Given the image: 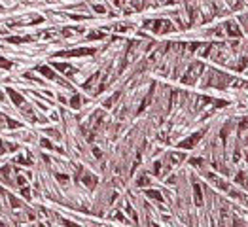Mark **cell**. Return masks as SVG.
<instances>
[{
    "label": "cell",
    "mask_w": 248,
    "mask_h": 227,
    "mask_svg": "<svg viewBox=\"0 0 248 227\" xmlns=\"http://www.w3.org/2000/svg\"><path fill=\"white\" fill-rule=\"evenodd\" d=\"M203 68H205V66H203L201 63H195V64H193V66L189 68V72H188V76H184V81L188 83V81L195 80V78H197V74H201V72H203Z\"/></svg>",
    "instance_id": "cell-1"
},
{
    "label": "cell",
    "mask_w": 248,
    "mask_h": 227,
    "mask_svg": "<svg viewBox=\"0 0 248 227\" xmlns=\"http://www.w3.org/2000/svg\"><path fill=\"white\" fill-rule=\"evenodd\" d=\"M201 136H203V131H201V132H195L193 136H189V138L182 140V142H180L178 146H180L182 150H189V148H193V146H195V142H197V140H199V138H201Z\"/></svg>",
    "instance_id": "cell-2"
},
{
    "label": "cell",
    "mask_w": 248,
    "mask_h": 227,
    "mask_svg": "<svg viewBox=\"0 0 248 227\" xmlns=\"http://www.w3.org/2000/svg\"><path fill=\"white\" fill-rule=\"evenodd\" d=\"M93 49H72V51H66V53H61V55H66V57H76V55H91Z\"/></svg>",
    "instance_id": "cell-3"
},
{
    "label": "cell",
    "mask_w": 248,
    "mask_h": 227,
    "mask_svg": "<svg viewBox=\"0 0 248 227\" xmlns=\"http://www.w3.org/2000/svg\"><path fill=\"white\" fill-rule=\"evenodd\" d=\"M227 32H229L231 36H235V38H239V36H241V32H239V29L235 27V23H227Z\"/></svg>",
    "instance_id": "cell-4"
},
{
    "label": "cell",
    "mask_w": 248,
    "mask_h": 227,
    "mask_svg": "<svg viewBox=\"0 0 248 227\" xmlns=\"http://www.w3.org/2000/svg\"><path fill=\"white\" fill-rule=\"evenodd\" d=\"M8 95L12 97V100H13L15 104H21V102H23V97H21V95H17V93H15V91H12V89H8Z\"/></svg>",
    "instance_id": "cell-5"
},
{
    "label": "cell",
    "mask_w": 248,
    "mask_h": 227,
    "mask_svg": "<svg viewBox=\"0 0 248 227\" xmlns=\"http://www.w3.org/2000/svg\"><path fill=\"white\" fill-rule=\"evenodd\" d=\"M38 70L44 74V76H47V78H55V74H53V70H51V68H47V66H40L38 68Z\"/></svg>",
    "instance_id": "cell-6"
},
{
    "label": "cell",
    "mask_w": 248,
    "mask_h": 227,
    "mask_svg": "<svg viewBox=\"0 0 248 227\" xmlns=\"http://www.w3.org/2000/svg\"><path fill=\"white\" fill-rule=\"evenodd\" d=\"M201 201H203V195H201V188L199 186H195V202L201 206Z\"/></svg>",
    "instance_id": "cell-7"
},
{
    "label": "cell",
    "mask_w": 248,
    "mask_h": 227,
    "mask_svg": "<svg viewBox=\"0 0 248 227\" xmlns=\"http://www.w3.org/2000/svg\"><path fill=\"white\" fill-rule=\"evenodd\" d=\"M53 66L57 68V70H59V72H66V70H68V68H70V66H68L66 63H55Z\"/></svg>",
    "instance_id": "cell-8"
},
{
    "label": "cell",
    "mask_w": 248,
    "mask_h": 227,
    "mask_svg": "<svg viewBox=\"0 0 248 227\" xmlns=\"http://www.w3.org/2000/svg\"><path fill=\"white\" fill-rule=\"evenodd\" d=\"M148 193V197H152V199H157V201H163V197H161V193H157V191H146Z\"/></svg>",
    "instance_id": "cell-9"
},
{
    "label": "cell",
    "mask_w": 248,
    "mask_h": 227,
    "mask_svg": "<svg viewBox=\"0 0 248 227\" xmlns=\"http://www.w3.org/2000/svg\"><path fill=\"white\" fill-rule=\"evenodd\" d=\"M80 104H82V100H80L78 95H76V97H72V106H74V108H80Z\"/></svg>",
    "instance_id": "cell-10"
},
{
    "label": "cell",
    "mask_w": 248,
    "mask_h": 227,
    "mask_svg": "<svg viewBox=\"0 0 248 227\" xmlns=\"http://www.w3.org/2000/svg\"><path fill=\"white\" fill-rule=\"evenodd\" d=\"M150 184V180H148L146 176H142V178H138V186H148Z\"/></svg>",
    "instance_id": "cell-11"
},
{
    "label": "cell",
    "mask_w": 248,
    "mask_h": 227,
    "mask_svg": "<svg viewBox=\"0 0 248 227\" xmlns=\"http://www.w3.org/2000/svg\"><path fill=\"white\" fill-rule=\"evenodd\" d=\"M83 182H85L87 186H93V184H97V180H93L91 176H85V178H83Z\"/></svg>",
    "instance_id": "cell-12"
},
{
    "label": "cell",
    "mask_w": 248,
    "mask_h": 227,
    "mask_svg": "<svg viewBox=\"0 0 248 227\" xmlns=\"http://www.w3.org/2000/svg\"><path fill=\"white\" fill-rule=\"evenodd\" d=\"M89 38H91V40H98V38H103V34H101V32H91Z\"/></svg>",
    "instance_id": "cell-13"
},
{
    "label": "cell",
    "mask_w": 248,
    "mask_h": 227,
    "mask_svg": "<svg viewBox=\"0 0 248 227\" xmlns=\"http://www.w3.org/2000/svg\"><path fill=\"white\" fill-rule=\"evenodd\" d=\"M248 64V59H241V63H239V70H244V66Z\"/></svg>",
    "instance_id": "cell-14"
},
{
    "label": "cell",
    "mask_w": 248,
    "mask_h": 227,
    "mask_svg": "<svg viewBox=\"0 0 248 227\" xmlns=\"http://www.w3.org/2000/svg\"><path fill=\"white\" fill-rule=\"evenodd\" d=\"M42 146H44V148H49V150H53V144L49 142V140H42Z\"/></svg>",
    "instance_id": "cell-15"
},
{
    "label": "cell",
    "mask_w": 248,
    "mask_h": 227,
    "mask_svg": "<svg viewBox=\"0 0 248 227\" xmlns=\"http://www.w3.org/2000/svg\"><path fill=\"white\" fill-rule=\"evenodd\" d=\"M17 161H19V163H23V165H31V161H27V159H25V157H19Z\"/></svg>",
    "instance_id": "cell-16"
},
{
    "label": "cell",
    "mask_w": 248,
    "mask_h": 227,
    "mask_svg": "<svg viewBox=\"0 0 248 227\" xmlns=\"http://www.w3.org/2000/svg\"><path fill=\"white\" fill-rule=\"evenodd\" d=\"M2 68H6V70H8V68H10V61H4L2 59Z\"/></svg>",
    "instance_id": "cell-17"
},
{
    "label": "cell",
    "mask_w": 248,
    "mask_h": 227,
    "mask_svg": "<svg viewBox=\"0 0 248 227\" xmlns=\"http://www.w3.org/2000/svg\"><path fill=\"white\" fill-rule=\"evenodd\" d=\"M23 197H27V199L31 197V193H29V189H23Z\"/></svg>",
    "instance_id": "cell-18"
}]
</instances>
